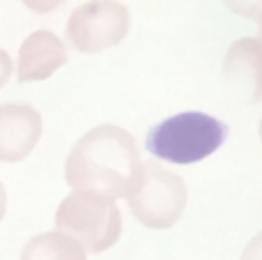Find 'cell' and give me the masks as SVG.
<instances>
[{
    "label": "cell",
    "mask_w": 262,
    "mask_h": 260,
    "mask_svg": "<svg viewBox=\"0 0 262 260\" xmlns=\"http://www.w3.org/2000/svg\"><path fill=\"white\" fill-rule=\"evenodd\" d=\"M255 21H258V28H260V44H262V12H260V16L255 18Z\"/></svg>",
    "instance_id": "obj_15"
},
{
    "label": "cell",
    "mask_w": 262,
    "mask_h": 260,
    "mask_svg": "<svg viewBox=\"0 0 262 260\" xmlns=\"http://www.w3.org/2000/svg\"><path fill=\"white\" fill-rule=\"evenodd\" d=\"M260 141H262V120H260Z\"/></svg>",
    "instance_id": "obj_16"
},
{
    "label": "cell",
    "mask_w": 262,
    "mask_h": 260,
    "mask_svg": "<svg viewBox=\"0 0 262 260\" xmlns=\"http://www.w3.org/2000/svg\"><path fill=\"white\" fill-rule=\"evenodd\" d=\"M41 138V115L30 104H0V161L26 159Z\"/></svg>",
    "instance_id": "obj_6"
},
{
    "label": "cell",
    "mask_w": 262,
    "mask_h": 260,
    "mask_svg": "<svg viewBox=\"0 0 262 260\" xmlns=\"http://www.w3.org/2000/svg\"><path fill=\"white\" fill-rule=\"evenodd\" d=\"M138 147L129 132L115 124L95 127L72 147L64 164V180L74 191L104 198H127L143 175Z\"/></svg>",
    "instance_id": "obj_1"
},
{
    "label": "cell",
    "mask_w": 262,
    "mask_h": 260,
    "mask_svg": "<svg viewBox=\"0 0 262 260\" xmlns=\"http://www.w3.org/2000/svg\"><path fill=\"white\" fill-rule=\"evenodd\" d=\"M223 74L237 88L251 92V101L262 99V44L260 39L244 37L228 49Z\"/></svg>",
    "instance_id": "obj_8"
},
{
    "label": "cell",
    "mask_w": 262,
    "mask_h": 260,
    "mask_svg": "<svg viewBox=\"0 0 262 260\" xmlns=\"http://www.w3.org/2000/svg\"><path fill=\"white\" fill-rule=\"evenodd\" d=\"M64 0H23V5L28 9H32L35 14H49L53 9H58Z\"/></svg>",
    "instance_id": "obj_11"
},
{
    "label": "cell",
    "mask_w": 262,
    "mask_h": 260,
    "mask_svg": "<svg viewBox=\"0 0 262 260\" xmlns=\"http://www.w3.org/2000/svg\"><path fill=\"white\" fill-rule=\"evenodd\" d=\"M129 23L127 5L118 0H90L72 12L64 35L78 53H99L127 37Z\"/></svg>",
    "instance_id": "obj_5"
},
{
    "label": "cell",
    "mask_w": 262,
    "mask_h": 260,
    "mask_svg": "<svg viewBox=\"0 0 262 260\" xmlns=\"http://www.w3.org/2000/svg\"><path fill=\"white\" fill-rule=\"evenodd\" d=\"M21 260H88V251L64 233H44L28 240Z\"/></svg>",
    "instance_id": "obj_9"
},
{
    "label": "cell",
    "mask_w": 262,
    "mask_h": 260,
    "mask_svg": "<svg viewBox=\"0 0 262 260\" xmlns=\"http://www.w3.org/2000/svg\"><path fill=\"white\" fill-rule=\"evenodd\" d=\"M230 12L239 14L244 18H258L262 12V0H223Z\"/></svg>",
    "instance_id": "obj_10"
},
{
    "label": "cell",
    "mask_w": 262,
    "mask_h": 260,
    "mask_svg": "<svg viewBox=\"0 0 262 260\" xmlns=\"http://www.w3.org/2000/svg\"><path fill=\"white\" fill-rule=\"evenodd\" d=\"M64 64H67V49L62 39L51 30H35L30 37H26V41L18 49L16 81H46Z\"/></svg>",
    "instance_id": "obj_7"
},
{
    "label": "cell",
    "mask_w": 262,
    "mask_h": 260,
    "mask_svg": "<svg viewBox=\"0 0 262 260\" xmlns=\"http://www.w3.org/2000/svg\"><path fill=\"white\" fill-rule=\"evenodd\" d=\"M186 184L180 175L161 166L145 164L136 189L127 196L129 210L147 228H170L180 221L186 205Z\"/></svg>",
    "instance_id": "obj_4"
},
{
    "label": "cell",
    "mask_w": 262,
    "mask_h": 260,
    "mask_svg": "<svg viewBox=\"0 0 262 260\" xmlns=\"http://www.w3.org/2000/svg\"><path fill=\"white\" fill-rule=\"evenodd\" d=\"M5 210H7V191H5L3 182H0V221L5 216Z\"/></svg>",
    "instance_id": "obj_14"
},
{
    "label": "cell",
    "mask_w": 262,
    "mask_h": 260,
    "mask_svg": "<svg viewBox=\"0 0 262 260\" xmlns=\"http://www.w3.org/2000/svg\"><path fill=\"white\" fill-rule=\"evenodd\" d=\"M228 138V124L214 115L186 111L152 127L145 147L154 157L170 164H195L214 155Z\"/></svg>",
    "instance_id": "obj_2"
},
{
    "label": "cell",
    "mask_w": 262,
    "mask_h": 260,
    "mask_svg": "<svg viewBox=\"0 0 262 260\" xmlns=\"http://www.w3.org/2000/svg\"><path fill=\"white\" fill-rule=\"evenodd\" d=\"M12 72H14L12 58H9V53L5 49H0V88L7 85V81L12 78Z\"/></svg>",
    "instance_id": "obj_12"
},
{
    "label": "cell",
    "mask_w": 262,
    "mask_h": 260,
    "mask_svg": "<svg viewBox=\"0 0 262 260\" xmlns=\"http://www.w3.org/2000/svg\"><path fill=\"white\" fill-rule=\"evenodd\" d=\"M55 228L76 240L88 253H101L118 244L122 235V214L111 198L72 191L55 212Z\"/></svg>",
    "instance_id": "obj_3"
},
{
    "label": "cell",
    "mask_w": 262,
    "mask_h": 260,
    "mask_svg": "<svg viewBox=\"0 0 262 260\" xmlns=\"http://www.w3.org/2000/svg\"><path fill=\"white\" fill-rule=\"evenodd\" d=\"M242 260H262V233H258L249 244H246Z\"/></svg>",
    "instance_id": "obj_13"
}]
</instances>
